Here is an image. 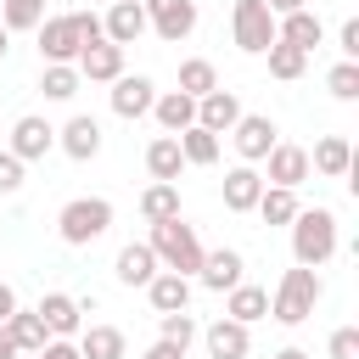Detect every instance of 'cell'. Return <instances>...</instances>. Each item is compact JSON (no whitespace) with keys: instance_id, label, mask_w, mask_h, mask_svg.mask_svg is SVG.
Here are the masks:
<instances>
[{"instance_id":"7a4b0ae2","label":"cell","mask_w":359,"mask_h":359,"mask_svg":"<svg viewBox=\"0 0 359 359\" xmlns=\"http://www.w3.org/2000/svg\"><path fill=\"white\" fill-rule=\"evenodd\" d=\"M146 247L157 252V264H163V269H174V275H191V280H196V269H202V252H208V247L196 241V230H191L180 213H174V219H157V224H151V236H146Z\"/></svg>"},{"instance_id":"7dc6e473","label":"cell","mask_w":359,"mask_h":359,"mask_svg":"<svg viewBox=\"0 0 359 359\" xmlns=\"http://www.w3.org/2000/svg\"><path fill=\"white\" fill-rule=\"evenodd\" d=\"M275 359H314V353H303V348H280Z\"/></svg>"},{"instance_id":"30bf717a","label":"cell","mask_w":359,"mask_h":359,"mask_svg":"<svg viewBox=\"0 0 359 359\" xmlns=\"http://www.w3.org/2000/svg\"><path fill=\"white\" fill-rule=\"evenodd\" d=\"M11 157H22V163H39V157H50L56 151V129L39 118V112H22L17 123H11V146H6Z\"/></svg>"},{"instance_id":"d6a6232c","label":"cell","mask_w":359,"mask_h":359,"mask_svg":"<svg viewBox=\"0 0 359 359\" xmlns=\"http://www.w3.org/2000/svg\"><path fill=\"white\" fill-rule=\"evenodd\" d=\"M264 56H269V79H280V84L303 79V67H309V50H297V45H286V39H275Z\"/></svg>"},{"instance_id":"6da1fadb","label":"cell","mask_w":359,"mask_h":359,"mask_svg":"<svg viewBox=\"0 0 359 359\" xmlns=\"http://www.w3.org/2000/svg\"><path fill=\"white\" fill-rule=\"evenodd\" d=\"M286 230H292V258L303 269L331 264V252H337V213L331 208H297V219Z\"/></svg>"},{"instance_id":"e0dca14e","label":"cell","mask_w":359,"mask_h":359,"mask_svg":"<svg viewBox=\"0 0 359 359\" xmlns=\"http://www.w3.org/2000/svg\"><path fill=\"white\" fill-rule=\"evenodd\" d=\"M275 39L297 45V50H314V45H325V22H320V11H314V6H303V11L275 17Z\"/></svg>"},{"instance_id":"83f0119b","label":"cell","mask_w":359,"mask_h":359,"mask_svg":"<svg viewBox=\"0 0 359 359\" xmlns=\"http://www.w3.org/2000/svg\"><path fill=\"white\" fill-rule=\"evenodd\" d=\"M6 331H11V342H17V353H39L45 342H50V331H45V320H39V309H11V320H6Z\"/></svg>"},{"instance_id":"f546056e","label":"cell","mask_w":359,"mask_h":359,"mask_svg":"<svg viewBox=\"0 0 359 359\" xmlns=\"http://www.w3.org/2000/svg\"><path fill=\"white\" fill-rule=\"evenodd\" d=\"M297 208H303V202H297V191H286V185H264L258 202H252V213H258L264 224H292Z\"/></svg>"},{"instance_id":"7c38bea8","label":"cell","mask_w":359,"mask_h":359,"mask_svg":"<svg viewBox=\"0 0 359 359\" xmlns=\"http://www.w3.org/2000/svg\"><path fill=\"white\" fill-rule=\"evenodd\" d=\"M107 95H112V112L135 123V118H146V112H151V101H157V84H151L146 73H118Z\"/></svg>"},{"instance_id":"f35d334b","label":"cell","mask_w":359,"mask_h":359,"mask_svg":"<svg viewBox=\"0 0 359 359\" xmlns=\"http://www.w3.org/2000/svg\"><path fill=\"white\" fill-rule=\"evenodd\" d=\"M22 180H28V163H22V157H11V151H0V196H17V191H22Z\"/></svg>"},{"instance_id":"5b68a950","label":"cell","mask_w":359,"mask_h":359,"mask_svg":"<svg viewBox=\"0 0 359 359\" xmlns=\"http://www.w3.org/2000/svg\"><path fill=\"white\" fill-rule=\"evenodd\" d=\"M230 34H236V45L247 56H264L275 45V11L264 0H236L230 6Z\"/></svg>"},{"instance_id":"bcb514c9","label":"cell","mask_w":359,"mask_h":359,"mask_svg":"<svg viewBox=\"0 0 359 359\" xmlns=\"http://www.w3.org/2000/svg\"><path fill=\"white\" fill-rule=\"evenodd\" d=\"M0 359H17V342H11V331L0 325Z\"/></svg>"},{"instance_id":"60d3db41","label":"cell","mask_w":359,"mask_h":359,"mask_svg":"<svg viewBox=\"0 0 359 359\" xmlns=\"http://www.w3.org/2000/svg\"><path fill=\"white\" fill-rule=\"evenodd\" d=\"M73 22H79V39H84V45L107 39V34H101V17H95V11H73Z\"/></svg>"},{"instance_id":"8d00e7d4","label":"cell","mask_w":359,"mask_h":359,"mask_svg":"<svg viewBox=\"0 0 359 359\" xmlns=\"http://www.w3.org/2000/svg\"><path fill=\"white\" fill-rule=\"evenodd\" d=\"M325 90H331L337 101H359V62H348V56H342V62L325 73Z\"/></svg>"},{"instance_id":"9a60e30c","label":"cell","mask_w":359,"mask_h":359,"mask_svg":"<svg viewBox=\"0 0 359 359\" xmlns=\"http://www.w3.org/2000/svg\"><path fill=\"white\" fill-rule=\"evenodd\" d=\"M79 79H90V84H112L118 73H123V45H112V39H95V45H84L79 50Z\"/></svg>"},{"instance_id":"b9f144b4","label":"cell","mask_w":359,"mask_h":359,"mask_svg":"<svg viewBox=\"0 0 359 359\" xmlns=\"http://www.w3.org/2000/svg\"><path fill=\"white\" fill-rule=\"evenodd\" d=\"M34 359H79V342H67V337H50Z\"/></svg>"},{"instance_id":"74e56055","label":"cell","mask_w":359,"mask_h":359,"mask_svg":"<svg viewBox=\"0 0 359 359\" xmlns=\"http://www.w3.org/2000/svg\"><path fill=\"white\" fill-rule=\"evenodd\" d=\"M325 359H359V325H337L325 342Z\"/></svg>"},{"instance_id":"ab89813d","label":"cell","mask_w":359,"mask_h":359,"mask_svg":"<svg viewBox=\"0 0 359 359\" xmlns=\"http://www.w3.org/2000/svg\"><path fill=\"white\" fill-rule=\"evenodd\" d=\"M337 50H342L348 62H359V17H348V22L337 28Z\"/></svg>"},{"instance_id":"ac0fdd59","label":"cell","mask_w":359,"mask_h":359,"mask_svg":"<svg viewBox=\"0 0 359 359\" xmlns=\"http://www.w3.org/2000/svg\"><path fill=\"white\" fill-rule=\"evenodd\" d=\"M56 146H62L73 163H90V157H101V123L79 112V118H67V123L56 129Z\"/></svg>"},{"instance_id":"ba28073f","label":"cell","mask_w":359,"mask_h":359,"mask_svg":"<svg viewBox=\"0 0 359 359\" xmlns=\"http://www.w3.org/2000/svg\"><path fill=\"white\" fill-rule=\"evenodd\" d=\"M140 6H146V28L168 45H180L196 28V0H140Z\"/></svg>"},{"instance_id":"c3c4849f","label":"cell","mask_w":359,"mask_h":359,"mask_svg":"<svg viewBox=\"0 0 359 359\" xmlns=\"http://www.w3.org/2000/svg\"><path fill=\"white\" fill-rule=\"evenodd\" d=\"M6 50H11V28L0 22V62H6Z\"/></svg>"},{"instance_id":"7bdbcfd3","label":"cell","mask_w":359,"mask_h":359,"mask_svg":"<svg viewBox=\"0 0 359 359\" xmlns=\"http://www.w3.org/2000/svg\"><path fill=\"white\" fill-rule=\"evenodd\" d=\"M140 359H185V348H180V342H163V337H157V342H151V348H146Z\"/></svg>"},{"instance_id":"277c9868","label":"cell","mask_w":359,"mask_h":359,"mask_svg":"<svg viewBox=\"0 0 359 359\" xmlns=\"http://www.w3.org/2000/svg\"><path fill=\"white\" fill-rule=\"evenodd\" d=\"M112 230V202L107 196H73L62 213H56V236L67 241V247H90V241H101Z\"/></svg>"},{"instance_id":"4fadbf2b","label":"cell","mask_w":359,"mask_h":359,"mask_svg":"<svg viewBox=\"0 0 359 359\" xmlns=\"http://www.w3.org/2000/svg\"><path fill=\"white\" fill-rule=\"evenodd\" d=\"M196 280L208 286V292H230L236 280H247V258L236 252V247H213V252H202V269H196Z\"/></svg>"},{"instance_id":"44dd1931","label":"cell","mask_w":359,"mask_h":359,"mask_svg":"<svg viewBox=\"0 0 359 359\" xmlns=\"http://www.w3.org/2000/svg\"><path fill=\"white\" fill-rule=\"evenodd\" d=\"M146 297L157 314H174V309H191V275H174V269H157L146 280Z\"/></svg>"},{"instance_id":"d6986e66","label":"cell","mask_w":359,"mask_h":359,"mask_svg":"<svg viewBox=\"0 0 359 359\" xmlns=\"http://www.w3.org/2000/svg\"><path fill=\"white\" fill-rule=\"evenodd\" d=\"M241 118V101H236V90H208V95H196V123L202 129H213V135H230V123Z\"/></svg>"},{"instance_id":"8992f818","label":"cell","mask_w":359,"mask_h":359,"mask_svg":"<svg viewBox=\"0 0 359 359\" xmlns=\"http://www.w3.org/2000/svg\"><path fill=\"white\" fill-rule=\"evenodd\" d=\"M230 140H236V157H241V163H264L269 146L280 140V129H275V118H264V112H241V118L230 123Z\"/></svg>"},{"instance_id":"f1b7e54d","label":"cell","mask_w":359,"mask_h":359,"mask_svg":"<svg viewBox=\"0 0 359 359\" xmlns=\"http://www.w3.org/2000/svg\"><path fill=\"white\" fill-rule=\"evenodd\" d=\"M123 353H129V342L118 325H84L79 331V359H123Z\"/></svg>"},{"instance_id":"603a6c76","label":"cell","mask_w":359,"mask_h":359,"mask_svg":"<svg viewBox=\"0 0 359 359\" xmlns=\"http://www.w3.org/2000/svg\"><path fill=\"white\" fill-rule=\"evenodd\" d=\"M157 269H163V264H157V252H151L146 241H129V247H118V264H112V275H118L123 286H146Z\"/></svg>"},{"instance_id":"ee69618b","label":"cell","mask_w":359,"mask_h":359,"mask_svg":"<svg viewBox=\"0 0 359 359\" xmlns=\"http://www.w3.org/2000/svg\"><path fill=\"white\" fill-rule=\"evenodd\" d=\"M11 309H17V292H11V286H6V280H0V325H6V320H11Z\"/></svg>"},{"instance_id":"d590c367","label":"cell","mask_w":359,"mask_h":359,"mask_svg":"<svg viewBox=\"0 0 359 359\" xmlns=\"http://www.w3.org/2000/svg\"><path fill=\"white\" fill-rule=\"evenodd\" d=\"M157 337H163V342H180V348H191V342H196V320H191V309L157 314Z\"/></svg>"},{"instance_id":"ffe728a7","label":"cell","mask_w":359,"mask_h":359,"mask_svg":"<svg viewBox=\"0 0 359 359\" xmlns=\"http://www.w3.org/2000/svg\"><path fill=\"white\" fill-rule=\"evenodd\" d=\"M258 191H264V174H258V163H236V168L224 174V208H230V213H252Z\"/></svg>"},{"instance_id":"3957f363","label":"cell","mask_w":359,"mask_h":359,"mask_svg":"<svg viewBox=\"0 0 359 359\" xmlns=\"http://www.w3.org/2000/svg\"><path fill=\"white\" fill-rule=\"evenodd\" d=\"M320 297H325V286H320V275L314 269H286L280 275V286L269 292V314L280 320V325H303V320H314V309H320Z\"/></svg>"},{"instance_id":"4dcf8cb0","label":"cell","mask_w":359,"mask_h":359,"mask_svg":"<svg viewBox=\"0 0 359 359\" xmlns=\"http://www.w3.org/2000/svg\"><path fill=\"white\" fill-rule=\"evenodd\" d=\"M174 213H180V185L151 180V185L140 191V219H146V224H157V219H174Z\"/></svg>"},{"instance_id":"1f68e13d","label":"cell","mask_w":359,"mask_h":359,"mask_svg":"<svg viewBox=\"0 0 359 359\" xmlns=\"http://www.w3.org/2000/svg\"><path fill=\"white\" fill-rule=\"evenodd\" d=\"M79 67L73 62H45V73H39V90H45V101H73L79 95Z\"/></svg>"},{"instance_id":"cb8c5ba5","label":"cell","mask_w":359,"mask_h":359,"mask_svg":"<svg viewBox=\"0 0 359 359\" xmlns=\"http://www.w3.org/2000/svg\"><path fill=\"white\" fill-rule=\"evenodd\" d=\"M151 118L163 123V135H180V129L196 123V101H191L185 90H163V95L151 101Z\"/></svg>"},{"instance_id":"4316f807","label":"cell","mask_w":359,"mask_h":359,"mask_svg":"<svg viewBox=\"0 0 359 359\" xmlns=\"http://www.w3.org/2000/svg\"><path fill=\"white\" fill-rule=\"evenodd\" d=\"M146 174H151V180H168V185H180V174H185V157H180V140H174V135H157V140L146 146Z\"/></svg>"},{"instance_id":"e575fe53","label":"cell","mask_w":359,"mask_h":359,"mask_svg":"<svg viewBox=\"0 0 359 359\" xmlns=\"http://www.w3.org/2000/svg\"><path fill=\"white\" fill-rule=\"evenodd\" d=\"M0 22L11 34H34L45 22V0H0Z\"/></svg>"},{"instance_id":"5bb4252c","label":"cell","mask_w":359,"mask_h":359,"mask_svg":"<svg viewBox=\"0 0 359 359\" xmlns=\"http://www.w3.org/2000/svg\"><path fill=\"white\" fill-rule=\"evenodd\" d=\"M202 342H208V359H247V353H252V331H247L241 320H230V314H219V320L202 331Z\"/></svg>"},{"instance_id":"836d02e7","label":"cell","mask_w":359,"mask_h":359,"mask_svg":"<svg viewBox=\"0 0 359 359\" xmlns=\"http://www.w3.org/2000/svg\"><path fill=\"white\" fill-rule=\"evenodd\" d=\"M180 90L196 101V95H208V90H219V67L208 62V56H185L180 62Z\"/></svg>"},{"instance_id":"f6af8a7d","label":"cell","mask_w":359,"mask_h":359,"mask_svg":"<svg viewBox=\"0 0 359 359\" xmlns=\"http://www.w3.org/2000/svg\"><path fill=\"white\" fill-rule=\"evenodd\" d=\"M264 6H269V11H275V17H286V11H303V6H309V0H264Z\"/></svg>"},{"instance_id":"2e32d148","label":"cell","mask_w":359,"mask_h":359,"mask_svg":"<svg viewBox=\"0 0 359 359\" xmlns=\"http://www.w3.org/2000/svg\"><path fill=\"white\" fill-rule=\"evenodd\" d=\"M101 34H107L112 45H135V39L146 34V6H140V0H112L107 17H101Z\"/></svg>"},{"instance_id":"9c48e42d","label":"cell","mask_w":359,"mask_h":359,"mask_svg":"<svg viewBox=\"0 0 359 359\" xmlns=\"http://www.w3.org/2000/svg\"><path fill=\"white\" fill-rule=\"evenodd\" d=\"M34 34H39V56H45V62H79V50H84L73 11H56V17H45Z\"/></svg>"},{"instance_id":"484cf974","label":"cell","mask_w":359,"mask_h":359,"mask_svg":"<svg viewBox=\"0 0 359 359\" xmlns=\"http://www.w3.org/2000/svg\"><path fill=\"white\" fill-rule=\"evenodd\" d=\"M174 140H180V157H185V168H213V163H219V135H213V129L191 123V129H180Z\"/></svg>"},{"instance_id":"52a82bcc","label":"cell","mask_w":359,"mask_h":359,"mask_svg":"<svg viewBox=\"0 0 359 359\" xmlns=\"http://www.w3.org/2000/svg\"><path fill=\"white\" fill-rule=\"evenodd\" d=\"M90 309H95V303H90V297H73V292H45V297H39V320H45L50 337H79Z\"/></svg>"},{"instance_id":"7402d4cb","label":"cell","mask_w":359,"mask_h":359,"mask_svg":"<svg viewBox=\"0 0 359 359\" xmlns=\"http://www.w3.org/2000/svg\"><path fill=\"white\" fill-rule=\"evenodd\" d=\"M309 168H314V174H325V180H342V174H353V146H348L342 135H325V140H314Z\"/></svg>"},{"instance_id":"8fae6325","label":"cell","mask_w":359,"mask_h":359,"mask_svg":"<svg viewBox=\"0 0 359 359\" xmlns=\"http://www.w3.org/2000/svg\"><path fill=\"white\" fill-rule=\"evenodd\" d=\"M309 174H314V168H309V151H303V146H292V140H275V146H269V157H264V185L297 191Z\"/></svg>"},{"instance_id":"d4e9b609","label":"cell","mask_w":359,"mask_h":359,"mask_svg":"<svg viewBox=\"0 0 359 359\" xmlns=\"http://www.w3.org/2000/svg\"><path fill=\"white\" fill-rule=\"evenodd\" d=\"M224 314H230V320H241V325H252V320H264V314H269V292H264V286H252V280H236V286L224 292Z\"/></svg>"}]
</instances>
